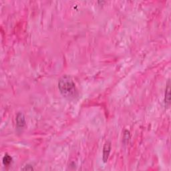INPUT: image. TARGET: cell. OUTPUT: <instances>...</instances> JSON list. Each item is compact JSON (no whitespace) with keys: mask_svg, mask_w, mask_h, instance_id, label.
<instances>
[{"mask_svg":"<svg viewBox=\"0 0 171 171\" xmlns=\"http://www.w3.org/2000/svg\"><path fill=\"white\" fill-rule=\"evenodd\" d=\"M170 80H169L168 82H167V86L166 88L165 98V106L166 107H169L170 106Z\"/></svg>","mask_w":171,"mask_h":171,"instance_id":"3957f363","label":"cell"},{"mask_svg":"<svg viewBox=\"0 0 171 171\" xmlns=\"http://www.w3.org/2000/svg\"><path fill=\"white\" fill-rule=\"evenodd\" d=\"M16 122L17 126L18 128H23L25 125V116L23 115V113L20 112L18 113L16 116Z\"/></svg>","mask_w":171,"mask_h":171,"instance_id":"277c9868","label":"cell"},{"mask_svg":"<svg viewBox=\"0 0 171 171\" xmlns=\"http://www.w3.org/2000/svg\"><path fill=\"white\" fill-rule=\"evenodd\" d=\"M11 161H12V158H11L9 154H6L3 158V164L5 166H9Z\"/></svg>","mask_w":171,"mask_h":171,"instance_id":"5b68a950","label":"cell"},{"mask_svg":"<svg viewBox=\"0 0 171 171\" xmlns=\"http://www.w3.org/2000/svg\"><path fill=\"white\" fill-rule=\"evenodd\" d=\"M58 88L62 96L68 99H73L78 96V91L75 83L69 76H63L60 79Z\"/></svg>","mask_w":171,"mask_h":171,"instance_id":"6da1fadb","label":"cell"},{"mask_svg":"<svg viewBox=\"0 0 171 171\" xmlns=\"http://www.w3.org/2000/svg\"><path fill=\"white\" fill-rule=\"evenodd\" d=\"M22 170H33L34 169L33 168V166L32 165H25L24 168H22L21 169Z\"/></svg>","mask_w":171,"mask_h":171,"instance_id":"8992f818","label":"cell"},{"mask_svg":"<svg viewBox=\"0 0 171 171\" xmlns=\"http://www.w3.org/2000/svg\"><path fill=\"white\" fill-rule=\"evenodd\" d=\"M111 143L110 141L106 142L104 146L103 149V161L104 162H106L108 161V159L110 155V153H111Z\"/></svg>","mask_w":171,"mask_h":171,"instance_id":"7a4b0ae2","label":"cell"}]
</instances>
